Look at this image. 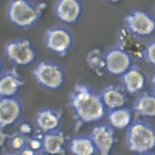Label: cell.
<instances>
[{"instance_id": "cell-1", "label": "cell", "mask_w": 155, "mask_h": 155, "mask_svg": "<svg viewBox=\"0 0 155 155\" xmlns=\"http://www.w3.org/2000/svg\"><path fill=\"white\" fill-rule=\"evenodd\" d=\"M69 108L77 126L98 122L106 113L100 93L84 83H77L69 97Z\"/></svg>"}, {"instance_id": "cell-2", "label": "cell", "mask_w": 155, "mask_h": 155, "mask_svg": "<svg viewBox=\"0 0 155 155\" xmlns=\"http://www.w3.org/2000/svg\"><path fill=\"white\" fill-rule=\"evenodd\" d=\"M47 6L43 1L13 0L7 4L6 13L9 22L15 28L28 30L38 24Z\"/></svg>"}, {"instance_id": "cell-3", "label": "cell", "mask_w": 155, "mask_h": 155, "mask_svg": "<svg viewBox=\"0 0 155 155\" xmlns=\"http://www.w3.org/2000/svg\"><path fill=\"white\" fill-rule=\"evenodd\" d=\"M126 144L137 154L151 151L155 147V129L143 119L133 120L126 129Z\"/></svg>"}, {"instance_id": "cell-4", "label": "cell", "mask_w": 155, "mask_h": 155, "mask_svg": "<svg viewBox=\"0 0 155 155\" xmlns=\"http://www.w3.org/2000/svg\"><path fill=\"white\" fill-rule=\"evenodd\" d=\"M32 75L39 86L51 91L61 89L66 80L62 67L55 61L48 59L38 62L33 68Z\"/></svg>"}, {"instance_id": "cell-5", "label": "cell", "mask_w": 155, "mask_h": 155, "mask_svg": "<svg viewBox=\"0 0 155 155\" xmlns=\"http://www.w3.org/2000/svg\"><path fill=\"white\" fill-rule=\"evenodd\" d=\"M4 53L9 61L18 67L30 66L37 58V51L33 43L24 37L8 40L5 44Z\"/></svg>"}, {"instance_id": "cell-6", "label": "cell", "mask_w": 155, "mask_h": 155, "mask_svg": "<svg viewBox=\"0 0 155 155\" xmlns=\"http://www.w3.org/2000/svg\"><path fill=\"white\" fill-rule=\"evenodd\" d=\"M45 47L55 55L65 57L74 44V37L71 31L63 25H53L48 28L44 36Z\"/></svg>"}, {"instance_id": "cell-7", "label": "cell", "mask_w": 155, "mask_h": 155, "mask_svg": "<svg viewBox=\"0 0 155 155\" xmlns=\"http://www.w3.org/2000/svg\"><path fill=\"white\" fill-rule=\"evenodd\" d=\"M122 28L133 36L142 40L155 32V18L144 10L134 9L125 16Z\"/></svg>"}, {"instance_id": "cell-8", "label": "cell", "mask_w": 155, "mask_h": 155, "mask_svg": "<svg viewBox=\"0 0 155 155\" xmlns=\"http://www.w3.org/2000/svg\"><path fill=\"white\" fill-rule=\"evenodd\" d=\"M106 72L115 76H121L133 63L130 56L118 46L115 45L104 52Z\"/></svg>"}, {"instance_id": "cell-9", "label": "cell", "mask_w": 155, "mask_h": 155, "mask_svg": "<svg viewBox=\"0 0 155 155\" xmlns=\"http://www.w3.org/2000/svg\"><path fill=\"white\" fill-rule=\"evenodd\" d=\"M98 155H110L116 142L114 128L108 123H99L92 128L89 134Z\"/></svg>"}, {"instance_id": "cell-10", "label": "cell", "mask_w": 155, "mask_h": 155, "mask_svg": "<svg viewBox=\"0 0 155 155\" xmlns=\"http://www.w3.org/2000/svg\"><path fill=\"white\" fill-rule=\"evenodd\" d=\"M64 111L61 108H42L36 112L35 124L42 134L49 133L60 129Z\"/></svg>"}, {"instance_id": "cell-11", "label": "cell", "mask_w": 155, "mask_h": 155, "mask_svg": "<svg viewBox=\"0 0 155 155\" xmlns=\"http://www.w3.org/2000/svg\"><path fill=\"white\" fill-rule=\"evenodd\" d=\"M84 5L78 0H58L54 4V12L58 19L68 25L77 23L83 14Z\"/></svg>"}, {"instance_id": "cell-12", "label": "cell", "mask_w": 155, "mask_h": 155, "mask_svg": "<svg viewBox=\"0 0 155 155\" xmlns=\"http://www.w3.org/2000/svg\"><path fill=\"white\" fill-rule=\"evenodd\" d=\"M22 103L17 97H0V126L6 128L14 125L22 116Z\"/></svg>"}, {"instance_id": "cell-13", "label": "cell", "mask_w": 155, "mask_h": 155, "mask_svg": "<svg viewBox=\"0 0 155 155\" xmlns=\"http://www.w3.org/2000/svg\"><path fill=\"white\" fill-rule=\"evenodd\" d=\"M116 45L128 54L133 60L144 59L145 44L141 39L128 33L122 27L118 31Z\"/></svg>"}, {"instance_id": "cell-14", "label": "cell", "mask_w": 155, "mask_h": 155, "mask_svg": "<svg viewBox=\"0 0 155 155\" xmlns=\"http://www.w3.org/2000/svg\"><path fill=\"white\" fill-rule=\"evenodd\" d=\"M25 82L15 68L3 71L0 74V97H16Z\"/></svg>"}, {"instance_id": "cell-15", "label": "cell", "mask_w": 155, "mask_h": 155, "mask_svg": "<svg viewBox=\"0 0 155 155\" xmlns=\"http://www.w3.org/2000/svg\"><path fill=\"white\" fill-rule=\"evenodd\" d=\"M122 87L127 93L135 95L140 93L146 84V76L141 68L133 63L121 76Z\"/></svg>"}, {"instance_id": "cell-16", "label": "cell", "mask_w": 155, "mask_h": 155, "mask_svg": "<svg viewBox=\"0 0 155 155\" xmlns=\"http://www.w3.org/2000/svg\"><path fill=\"white\" fill-rule=\"evenodd\" d=\"M100 94L107 111L124 107L127 102V92L119 85L108 84Z\"/></svg>"}, {"instance_id": "cell-17", "label": "cell", "mask_w": 155, "mask_h": 155, "mask_svg": "<svg viewBox=\"0 0 155 155\" xmlns=\"http://www.w3.org/2000/svg\"><path fill=\"white\" fill-rule=\"evenodd\" d=\"M66 136L61 129L43 134V151L53 155H65Z\"/></svg>"}, {"instance_id": "cell-18", "label": "cell", "mask_w": 155, "mask_h": 155, "mask_svg": "<svg viewBox=\"0 0 155 155\" xmlns=\"http://www.w3.org/2000/svg\"><path fill=\"white\" fill-rule=\"evenodd\" d=\"M133 112L137 116L155 117V94L145 91L138 95L133 104Z\"/></svg>"}, {"instance_id": "cell-19", "label": "cell", "mask_w": 155, "mask_h": 155, "mask_svg": "<svg viewBox=\"0 0 155 155\" xmlns=\"http://www.w3.org/2000/svg\"><path fill=\"white\" fill-rule=\"evenodd\" d=\"M108 124L114 129H125L133 121V111L127 106L107 111Z\"/></svg>"}, {"instance_id": "cell-20", "label": "cell", "mask_w": 155, "mask_h": 155, "mask_svg": "<svg viewBox=\"0 0 155 155\" xmlns=\"http://www.w3.org/2000/svg\"><path fill=\"white\" fill-rule=\"evenodd\" d=\"M70 151L73 155H94L96 149L90 135L75 136L70 141Z\"/></svg>"}, {"instance_id": "cell-21", "label": "cell", "mask_w": 155, "mask_h": 155, "mask_svg": "<svg viewBox=\"0 0 155 155\" xmlns=\"http://www.w3.org/2000/svg\"><path fill=\"white\" fill-rule=\"evenodd\" d=\"M86 64L89 68L98 76H103L106 72L104 52L99 48H94L87 54Z\"/></svg>"}, {"instance_id": "cell-22", "label": "cell", "mask_w": 155, "mask_h": 155, "mask_svg": "<svg viewBox=\"0 0 155 155\" xmlns=\"http://www.w3.org/2000/svg\"><path fill=\"white\" fill-rule=\"evenodd\" d=\"M28 138V137L23 135L21 133L17 132L12 134H11L8 140L10 142L12 148L18 153L26 146Z\"/></svg>"}, {"instance_id": "cell-23", "label": "cell", "mask_w": 155, "mask_h": 155, "mask_svg": "<svg viewBox=\"0 0 155 155\" xmlns=\"http://www.w3.org/2000/svg\"><path fill=\"white\" fill-rule=\"evenodd\" d=\"M144 59L150 65L155 67V39L145 44Z\"/></svg>"}, {"instance_id": "cell-24", "label": "cell", "mask_w": 155, "mask_h": 155, "mask_svg": "<svg viewBox=\"0 0 155 155\" xmlns=\"http://www.w3.org/2000/svg\"><path fill=\"white\" fill-rule=\"evenodd\" d=\"M32 127L29 123H22L19 126L18 132L26 136L29 137L32 136L31 134L32 133Z\"/></svg>"}, {"instance_id": "cell-25", "label": "cell", "mask_w": 155, "mask_h": 155, "mask_svg": "<svg viewBox=\"0 0 155 155\" xmlns=\"http://www.w3.org/2000/svg\"><path fill=\"white\" fill-rule=\"evenodd\" d=\"M5 129V128L0 126V149L3 147L6 143L8 141L11 136V134L7 133Z\"/></svg>"}, {"instance_id": "cell-26", "label": "cell", "mask_w": 155, "mask_h": 155, "mask_svg": "<svg viewBox=\"0 0 155 155\" xmlns=\"http://www.w3.org/2000/svg\"><path fill=\"white\" fill-rule=\"evenodd\" d=\"M17 154L18 155H41L31 149L27 145L17 153Z\"/></svg>"}, {"instance_id": "cell-27", "label": "cell", "mask_w": 155, "mask_h": 155, "mask_svg": "<svg viewBox=\"0 0 155 155\" xmlns=\"http://www.w3.org/2000/svg\"><path fill=\"white\" fill-rule=\"evenodd\" d=\"M151 87H152L153 93L155 94V73L153 74L151 78Z\"/></svg>"}, {"instance_id": "cell-28", "label": "cell", "mask_w": 155, "mask_h": 155, "mask_svg": "<svg viewBox=\"0 0 155 155\" xmlns=\"http://www.w3.org/2000/svg\"><path fill=\"white\" fill-rule=\"evenodd\" d=\"M137 155H155V153L153 152L152 151H148V152H144V153L137 154Z\"/></svg>"}, {"instance_id": "cell-29", "label": "cell", "mask_w": 155, "mask_h": 155, "mask_svg": "<svg viewBox=\"0 0 155 155\" xmlns=\"http://www.w3.org/2000/svg\"><path fill=\"white\" fill-rule=\"evenodd\" d=\"M3 61L2 59L0 58V74L3 71Z\"/></svg>"}, {"instance_id": "cell-30", "label": "cell", "mask_w": 155, "mask_h": 155, "mask_svg": "<svg viewBox=\"0 0 155 155\" xmlns=\"http://www.w3.org/2000/svg\"><path fill=\"white\" fill-rule=\"evenodd\" d=\"M3 155H18L17 153H7Z\"/></svg>"}, {"instance_id": "cell-31", "label": "cell", "mask_w": 155, "mask_h": 155, "mask_svg": "<svg viewBox=\"0 0 155 155\" xmlns=\"http://www.w3.org/2000/svg\"><path fill=\"white\" fill-rule=\"evenodd\" d=\"M43 155H50V154H48V153H45Z\"/></svg>"}, {"instance_id": "cell-32", "label": "cell", "mask_w": 155, "mask_h": 155, "mask_svg": "<svg viewBox=\"0 0 155 155\" xmlns=\"http://www.w3.org/2000/svg\"></svg>"}]
</instances>
